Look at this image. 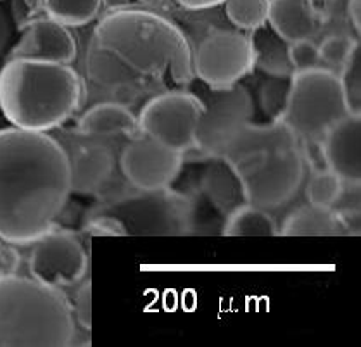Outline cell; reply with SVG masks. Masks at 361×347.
<instances>
[{
    "mask_svg": "<svg viewBox=\"0 0 361 347\" xmlns=\"http://www.w3.org/2000/svg\"><path fill=\"white\" fill-rule=\"evenodd\" d=\"M16 30V23H14L13 13H11V2L9 0H0V56L11 45Z\"/></svg>",
    "mask_w": 361,
    "mask_h": 347,
    "instance_id": "30",
    "label": "cell"
},
{
    "mask_svg": "<svg viewBox=\"0 0 361 347\" xmlns=\"http://www.w3.org/2000/svg\"><path fill=\"white\" fill-rule=\"evenodd\" d=\"M325 168L344 183L358 185L361 180V118L349 113L334 123L320 138Z\"/></svg>",
    "mask_w": 361,
    "mask_h": 347,
    "instance_id": "14",
    "label": "cell"
},
{
    "mask_svg": "<svg viewBox=\"0 0 361 347\" xmlns=\"http://www.w3.org/2000/svg\"><path fill=\"white\" fill-rule=\"evenodd\" d=\"M73 339V306L59 287L0 275V347H68Z\"/></svg>",
    "mask_w": 361,
    "mask_h": 347,
    "instance_id": "5",
    "label": "cell"
},
{
    "mask_svg": "<svg viewBox=\"0 0 361 347\" xmlns=\"http://www.w3.org/2000/svg\"><path fill=\"white\" fill-rule=\"evenodd\" d=\"M76 133L83 135V137L137 135V114L125 104L102 100L83 113L76 125Z\"/></svg>",
    "mask_w": 361,
    "mask_h": 347,
    "instance_id": "17",
    "label": "cell"
},
{
    "mask_svg": "<svg viewBox=\"0 0 361 347\" xmlns=\"http://www.w3.org/2000/svg\"><path fill=\"white\" fill-rule=\"evenodd\" d=\"M348 16L353 28L361 32V0H348Z\"/></svg>",
    "mask_w": 361,
    "mask_h": 347,
    "instance_id": "32",
    "label": "cell"
},
{
    "mask_svg": "<svg viewBox=\"0 0 361 347\" xmlns=\"http://www.w3.org/2000/svg\"><path fill=\"white\" fill-rule=\"evenodd\" d=\"M6 126H11V125H9V123H7L6 116H4V113H2V109H0V130L6 128Z\"/></svg>",
    "mask_w": 361,
    "mask_h": 347,
    "instance_id": "34",
    "label": "cell"
},
{
    "mask_svg": "<svg viewBox=\"0 0 361 347\" xmlns=\"http://www.w3.org/2000/svg\"><path fill=\"white\" fill-rule=\"evenodd\" d=\"M85 95V82L71 64L16 57L0 69V109L16 128L44 133L59 128Z\"/></svg>",
    "mask_w": 361,
    "mask_h": 347,
    "instance_id": "4",
    "label": "cell"
},
{
    "mask_svg": "<svg viewBox=\"0 0 361 347\" xmlns=\"http://www.w3.org/2000/svg\"><path fill=\"white\" fill-rule=\"evenodd\" d=\"M73 306V316L76 318V322L80 323V327L85 330L92 329V284L85 281L82 284V287L76 292V299Z\"/></svg>",
    "mask_w": 361,
    "mask_h": 347,
    "instance_id": "29",
    "label": "cell"
},
{
    "mask_svg": "<svg viewBox=\"0 0 361 347\" xmlns=\"http://www.w3.org/2000/svg\"><path fill=\"white\" fill-rule=\"evenodd\" d=\"M327 16L320 0H270L268 26L287 44L313 38L324 28Z\"/></svg>",
    "mask_w": 361,
    "mask_h": 347,
    "instance_id": "15",
    "label": "cell"
},
{
    "mask_svg": "<svg viewBox=\"0 0 361 347\" xmlns=\"http://www.w3.org/2000/svg\"><path fill=\"white\" fill-rule=\"evenodd\" d=\"M225 237H276L280 225L263 207L242 202L226 214L224 225Z\"/></svg>",
    "mask_w": 361,
    "mask_h": 347,
    "instance_id": "21",
    "label": "cell"
},
{
    "mask_svg": "<svg viewBox=\"0 0 361 347\" xmlns=\"http://www.w3.org/2000/svg\"><path fill=\"white\" fill-rule=\"evenodd\" d=\"M202 100L189 90H171L144 102L137 114L138 133L147 135L164 147L185 154L195 149Z\"/></svg>",
    "mask_w": 361,
    "mask_h": 347,
    "instance_id": "8",
    "label": "cell"
},
{
    "mask_svg": "<svg viewBox=\"0 0 361 347\" xmlns=\"http://www.w3.org/2000/svg\"><path fill=\"white\" fill-rule=\"evenodd\" d=\"M252 49H255V68L261 69L268 76H293V66L289 63V44L276 35L267 25L252 30Z\"/></svg>",
    "mask_w": 361,
    "mask_h": 347,
    "instance_id": "19",
    "label": "cell"
},
{
    "mask_svg": "<svg viewBox=\"0 0 361 347\" xmlns=\"http://www.w3.org/2000/svg\"><path fill=\"white\" fill-rule=\"evenodd\" d=\"M289 63L293 66V71H306V69L320 66V52L318 45L311 38L306 40L290 42L289 49Z\"/></svg>",
    "mask_w": 361,
    "mask_h": 347,
    "instance_id": "28",
    "label": "cell"
},
{
    "mask_svg": "<svg viewBox=\"0 0 361 347\" xmlns=\"http://www.w3.org/2000/svg\"><path fill=\"white\" fill-rule=\"evenodd\" d=\"M255 69V49L247 33L216 30L192 52V71L207 88L233 87Z\"/></svg>",
    "mask_w": 361,
    "mask_h": 347,
    "instance_id": "9",
    "label": "cell"
},
{
    "mask_svg": "<svg viewBox=\"0 0 361 347\" xmlns=\"http://www.w3.org/2000/svg\"><path fill=\"white\" fill-rule=\"evenodd\" d=\"M225 14L235 28L252 32L268 23L270 0H225Z\"/></svg>",
    "mask_w": 361,
    "mask_h": 347,
    "instance_id": "23",
    "label": "cell"
},
{
    "mask_svg": "<svg viewBox=\"0 0 361 347\" xmlns=\"http://www.w3.org/2000/svg\"><path fill=\"white\" fill-rule=\"evenodd\" d=\"M33 244L28 263L33 279L52 287H69L87 275V250L69 231L52 229Z\"/></svg>",
    "mask_w": 361,
    "mask_h": 347,
    "instance_id": "11",
    "label": "cell"
},
{
    "mask_svg": "<svg viewBox=\"0 0 361 347\" xmlns=\"http://www.w3.org/2000/svg\"><path fill=\"white\" fill-rule=\"evenodd\" d=\"M214 164L209 166L202 178V187H204L206 195L211 202L220 211L228 214L230 211L235 209L242 202H245L242 185L230 168L228 163L221 157H213Z\"/></svg>",
    "mask_w": 361,
    "mask_h": 347,
    "instance_id": "20",
    "label": "cell"
},
{
    "mask_svg": "<svg viewBox=\"0 0 361 347\" xmlns=\"http://www.w3.org/2000/svg\"><path fill=\"white\" fill-rule=\"evenodd\" d=\"M178 6H182L183 9L189 11H206L213 9V7L221 6L225 0H175Z\"/></svg>",
    "mask_w": 361,
    "mask_h": 347,
    "instance_id": "31",
    "label": "cell"
},
{
    "mask_svg": "<svg viewBox=\"0 0 361 347\" xmlns=\"http://www.w3.org/2000/svg\"><path fill=\"white\" fill-rule=\"evenodd\" d=\"M356 47H358L356 40H353L348 35H330L318 45L320 63L327 64L329 69H332V71H341Z\"/></svg>",
    "mask_w": 361,
    "mask_h": 347,
    "instance_id": "26",
    "label": "cell"
},
{
    "mask_svg": "<svg viewBox=\"0 0 361 347\" xmlns=\"http://www.w3.org/2000/svg\"><path fill=\"white\" fill-rule=\"evenodd\" d=\"M199 99L204 111L195 135V149L209 157H220L233 135L252 121L255 102L247 88L239 83L220 90L207 88L206 95H199Z\"/></svg>",
    "mask_w": 361,
    "mask_h": 347,
    "instance_id": "10",
    "label": "cell"
},
{
    "mask_svg": "<svg viewBox=\"0 0 361 347\" xmlns=\"http://www.w3.org/2000/svg\"><path fill=\"white\" fill-rule=\"evenodd\" d=\"M76 54L78 45L68 26L42 14L21 30V37L11 47L7 59L25 57L71 64L76 59Z\"/></svg>",
    "mask_w": 361,
    "mask_h": 347,
    "instance_id": "13",
    "label": "cell"
},
{
    "mask_svg": "<svg viewBox=\"0 0 361 347\" xmlns=\"http://www.w3.org/2000/svg\"><path fill=\"white\" fill-rule=\"evenodd\" d=\"M349 113L339 75L318 66L293 73L286 109L279 119L299 140H320Z\"/></svg>",
    "mask_w": 361,
    "mask_h": 347,
    "instance_id": "7",
    "label": "cell"
},
{
    "mask_svg": "<svg viewBox=\"0 0 361 347\" xmlns=\"http://www.w3.org/2000/svg\"><path fill=\"white\" fill-rule=\"evenodd\" d=\"M290 76H270L261 83L259 104L263 113L270 119H279L282 116L289 95Z\"/></svg>",
    "mask_w": 361,
    "mask_h": 347,
    "instance_id": "25",
    "label": "cell"
},
{
    "mask_svg": "<svg viewBox=\"0 0 361 347\" xmlns=\"http://www.w3.org/2000/svg\"><path fill=\"white\" fill-rule=\"evenodd\" d=\"M106 0H44V14L68 28L85 26L101 14Z\"/></svg>",
    "mask_w": 361,
    "mask_h": 347,
    "instance_id": "22",
    "label": "cell"
},
{
    "mask_svg": "<svg viewBox=\"0 0 361 347\" xmlns=\"http://www.w3.org/2000/svg\"><path fill=\"white\" fill-rule=\"evenodd\" d=\"M183 166V154L164 147L147 135L138 133L123 149L120 168L126 182L137 190L171 187Z\"/></svg>",
    "mask_w": 361,
    "mask_h": 347,
    "instance_id": "12",
    "label": "cell"
},
{
    "mask_svg": "<svg viewBox=\"0 0 361 347\" xmlns=\"http://www.w3.org/2000/svg\"><path fill=\"white\" fill-rule=\"evenodd\" d=\"M344 190V182L330 169H320L314 173L306 185V199L313 206L334 207V204L341 199Z\"/></svg>",
    "mask_w": 361,
    "mask_h": 347,
    "instance_id": "24",
    "label": "cell"
},
{
    "mask_svg": "<svg viewBox=\"0 0 361 347\" xmlns=\"http://www.w3.org/2000/svg\"><path fill=\"white\" fill-rule=\"evenodd\" d=\"M68 150L44 132L0 130V241L28 245L49 233L71 195Z\"/></svg>",
    "mask_w": 361,
    "mask_h": 347,
    "instance_id": "2",
    "label": "cell"
},
{
    "mask_svg": "<svg viewBox=\"0 0 361 347\" xmlns=\"http://www.w3.org/2000/svg\"><path fill=\"white\" fill-rule=\"evenodd\" d=\"M283 237H341L348 235V223L334 207L306 206L298 207L280 226Z\"/></svg>",
    "mask_w": 361,
    "mask_h": 347,
    "instance_id": "18",
    "label": "cell"
},
{
    "mask_svg": "<svg viewBox=\"0 0 361 347\" xmlns=\"http://www.w3.org/2000/svg\"><path fill=\"white\" fill-rule=\"evenodd\" d=\"M85 73L106 100L135 113L149 99L185 90L194 82L192 47L182 30L145 9H114L95 25L85 54Z\"/></svg>",
    "mask_w": 361,
    "mask_h": 347,
    "instance_id": "1",
    "label": "cell"
},
{
    "mask_svg": "<svg viewBox=\"0 0 361 347\" xmlns=\"http://www.w3.org/2000/svg\"><path fill=\"white\" fill-rule=\"evenodd\" d=\"M192 200L171 187L107 200L87 221L92 235L106 237H183L192 233Z\"/></svg>",
    "mask_w": 361,
    "mask_h": 347,
    "instance_id": "6",
    "label": "cell"
},
{
    "mask_svg": "<svg viewBox=\"0 0 361 347\" xmlns=\"http://www.w3.org/2000/svg\"><path fill=\"white\" fill-rule=\"evenodd\" d=\"M341 85H343V90L348 100L349 111L353 114H360V88H361V52L360 47H356L353 56L349 57L348 63L344 64V68L339 73Z\"/></svg>",
    "mask_w": 361,
    "mask_h": 347,
    "instance_id": "27",
    "label": "cell"
},
{
    "mask_svg": "<svg viewBox=\"0 0 361 347\" xmlns=\"http://www.w3.org/2000/svg\"><path fill=\"white\" fill-rule=\"evenodd\" d=\"M71 190L76 194H99L113 176L114 157L101 144L80 145L69 156Z\"/></svg>",
    "mask_w": 361,
    "mask_h": 347,
    "instance_id": "16",
    "label": "cell"
},
{
    "mask_svg": "<svg viewBox=\"0 0 361 347\" xmlns=\"http://www.w3.org/2000/svg\"><path fill=\"white\" fill-rule=\"evenodd\" d=\"M242 185L245 202L270 211L283 206L305 182L306 156L280 119L247 123L220 154Z\"/></svg>",
    "mask_w": 361,
    "mask_h": 347,
    "instance_id": "3",
    "label": "cell"
},
{
    "mask_svg": "<svg viewBox=\"0 0 361 347\" xmlns=\"http://www.w3.org/2000/svg\"><path fill=\"white\" fill-rule=\"evenodd\" d=\"M25 4L30 7L35 16H40V13L44 14V0H25Z\"/></svg>",
    "mask_w": 361,
    "mask_h": 347,
    "instance_id": "33",
    "label": "cell"
}]
</instances>
